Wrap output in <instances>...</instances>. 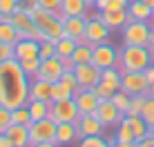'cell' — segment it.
Returning <instances> with one entry per match:
<instances>
[{
    "mask_svg": "<svg viewBox=\"0 0 154 147\" xmlns=\"http://www.w3.org/2000/svg\"><path fill=\"white\" fill-rule=\"evenodd\" d=\"M81 134H78V127L76 123H58L56 127V143L58 145H76Z\"/></svg>",
    "mask_w": 154,
    "mask_h": 147,
    "instance_id": "ac0fdd59",
    "label": "cell"
},
{
    "mask_svg": "<svg viewBox=\"0 0 154 147\" xmlns=\"http://www.w3.org/2000/svg\"><path fill=\"white\" fill-rule=\"evenodd\" d=\"M152 27H154V16H152Z\"/></svg>",
    "mask_w": 154,
    "mask_h": 147,
    "instance_id": "6f0895ef",
    "label": "cell"
},
{
    "mask_svg": "<svg viewBox=\"0 0 154 147\" xmlns=\"http://www.w3.org/2000/svg\"><path fill=\"white\" fill-rule=\"evenodd\" d=\"M11 58H14V45L2 43V40H0V65L7 62V60H11Z\"/></svg>",
    "mask_w": 154,
    "mask_h": 147,
    "instance_id": "ab89813d",
    "label": "cell"
},
{
    "mask_svg": "<svg viewBox=\"0 0 154 147\" xmlns=\"http://www.w3.org/2000/svg\"><path fill=\"white\" fill-rule=\"evenodd\" d=\"M76 127H78L81 138H85V136H103L105 134V125L96 118V114H81L78 120H76Z\"/></svg>",
    "mask_w": 154,
    "mask_h": 147,
    "instance_id": "4fadbf2b",
    "label": "cell"
},
{
    "mask_svg": "<svg viewBox=\"0 0 154 147\" xmlns=\"http://www.w3.org/2000/svg\"><path fill=\"white\" fill-rule=\"evenodd\" d=\"M63 74H65L63 60L54 56V58H40V67L34 78H40V80H47V82H58Z\"/></svg>",
    "mask_w": 154,
    "mask_h": 147,
    "instance_id": "30bf717a",
    "label": "cell"
},
{
    "mask_svg": "<svg viewBox=\"0 0 154 147\" xmlns=\"http://www.w3.org/2000/svg\"><path fill=\"white\" fill-rule=\"evenodd\" d=\"M98 18L112 31H116V29H123V25L130 20V16H127V9H105V11H98Z\"/></svg>",
    "mask_w": 154,
    "mask_h": 147,
    "instance_id": "e0dca14e",
    "label": "cell"
},
{
    "mask_svg": "<svg viewBox=\"0 0 154 147\" xmlns=\"http://www.w3.org/2000/svg\"><path fill=\"white\" fill-rule=\"evenodd\" d=\"M85 4H87L89 9H94V4H96V0H85Z\"/></svg>",
    "mask_w": 154,
    "mask_h": 147,
    "instance_id": "11a10c76",
    "label": "cell"
},
{
    "mask_svg": "<svg viewBox=\"0 0 154 147\" xmlns=\"http://www.w3.org/2000/svg\"><path fill=\"white\" fill-rule=\"evenodd\" d=\"M0 147H14V143H11V140H9V136L7 134H0Z\"/></svg>",
    "mask_w": 154,
    "mask_h": 147,
    "instance_id": "7dc6e473",
    "label": "cell"
},
{
    "mask_svg": "<svg viewBox=\"0 0 154 147\" xmlns=\"http://www.w3.org/2000/svg\"><path fill=\"white\" fill-rule=\"evenodd\" d=\"M74 74H76V80L81 85V89H94L100 82L103 69H98L94 62H87V65H76L74 67Z\"/></svg>",
    "mask_w": 154,
    "mask_h": 147,
    "instance_id": "8fae6325",
    "label": "cell"
},
{
    "mask_svg": "<svg viewBox=\"0 0 154 147\" xmlns=\"http://www.w3.org/2000/svg\"><path fill=\"white\" fill-rule=\"evenodd\" d=\"M0 134H2V129H0Z\"/></svg>",
    "mask_w": 154,
    "mask_h": 147,
    "instance_id": "680465c9",
    "label": "cell"
},
{
    "mask_svg": "<svg viewBox=\"0 0 154 147\" xmlns=\"http://www.w3.org/2000/svg\"><path fill=\"white\" fill-rule=\"evenodd\" d=\"M154 62V56L147 47H141V45H123L119 49V71H145Z\"/></svg>",
    "mask_w": 154,
    "mask_h": 147,
    "instance_id": "7a4b0ae2",
    "label": "cell"
},
{
    "mask_svg": "<svg viewBox=\"0 0 154 147\" xmlns=\"http://www.w3.org/2000/svg\"><path fill=\"white\" fill-rule=\"evenodd\" d=\"M58 82H60V87L65 89L69 96H74V94L81 89V85H78V80H76V74H74V69H72V71H65V74L60 76V80H58Z\"/></svg>",
    "mask_w": 154,
    "mask_h": 147,
    "instance_id": "f1b7e54d",
    "label": "cell"
},
{
    "mask_svg": "<svg viewBox=\"0 0 154 147\" xmlns=\"http://www.w3.org/2000/svg\"><path fill=\"white\" fill-rule=\"evenodd\" d=\"M92 47L94 45H76V49L72 54L74 65H87V62H92Z\"/></svg>",
    "mask_w": 154,
    "mask_h": 147,
    "instance_id": "83f0119b",
    "label": "cell"
},
{
    "mask_svg": "<svg viewBox=\"0 0 154 147\" xmlns=\"http://www.w3.org/2000/svg\"><path fill=\"white\" fill-rule=\"evenodd\" d=\"M29 147H60L56 143V140H47V143H34V145H29Z\"/></svg>",
    "mask_w": 154,
    "mask_h": 147,
    "instance_id": "c3c4849f",
    "label": "cell"
},
{
    "mask_svg": "<svg viewBox=\"0 0 154 147\" xmlns=\"http://www.w3.org/2000/svg\"><path fill=\"white\" fill-rule=\"evenodd\" d=\"M31 18H34V25L51 43H56L58 38H63V18H60V14L47 11V9H42V7H36V9H31Z\"/></svg>",
    "mask_w": 154,
    "mask_h": 147,
    "instance_id": "3957f363",
    "label": "cell"
},
{
    "mask_svg": "<svg viewBox=\"0 0 154 147\" xmlns=\"http://www.w3.org/2000/svg\"><path fill=\"white\" fill-rule=\"evenodd\" d=\"M38 56H40V58H54V56H56V45L51 43V40H45V43H40Z\"/></svg>",
    "mask_w": 154,
    "mask_h": 147,
    "instance_id": "f35d334b",
    "label": "cell"
},
{
    "mask_svg": "<svg viewBox=\"0 0 154 147\" xmlns=\"http://www.w3.org/2000/svg\"><path fill=\"white\" fill-rule=\"evenodd\" d=\"M40 51V43L34 38H20L18 43L14 45V58L16 60H29V58H40L38 56Z\"/></svg>",
    "mask_w": 154,
    "mask_h": 147,
    "instance_id": "5bb4252c",
    "label": "cell"
},
{
    "mask_svg": "<svg viewBox=\"0 0 154 147\" xmlns=\"http://www.w3.org/2000/svg\"><path fill=\"white\" fill-rule=\"evenodd\" d=\"M29 100H51V82L31 78L29 80Z\"/></svg>",
    "mask_w": 154,
    "mask_h": 147,
    "instance_id": "ffe728a7",
    "label": "cell"
},
{
    "mask_svg": "<svg viewBox=\"0 0 154 147\" xmlns=\"http://www.w3.org/2000/svg\"><path fill=\"white\" fill-rule=\"evenodd\" d=\"M20 67H23V71L27 74L29 78L36 76V71H38L40 67V58H29V60H20Z\"/></svg>",
    "mask_w": 154,
    "mask_h": 147,
    "instance_id": "8d00e7d4",
    "label": "cell"
},
{
    "mask_svg": "<svg viewBox=\"0 0 154 147\" xmlns=\"http://www.w3.org/2000/svg\"><path fill=\"white\" fill-rule=\"evenodd\" d=\"M145 76H147V80H150V82L154 80V62H152V65L145 69Z\"/></svg>",
    "mask_w": 154,
    "mask_h": 147,
    "instance_id": "f5cc1de1",
    "label": "cell"
},
{
    "mask_svg": "<svg viewBox=\"0 0 154 147\" xmlns=\"http://www.w3.org/2000/svg\"><path fill=\"white\" fill-rule=\"evenodd\" d=\"M141 2H145V4H150V7L154 9V0H141Z\"/></svg>",
    "mask_w": 154,
    "mask_h": 147,
    "instance_id": "9f6ffc18",
    "label": "cell"
},
{
    "mask_svg": "<svg viewBox=\"0 0 154 147\" xmlns=\"http://www.w3.org/2000/svg\"><path fill=\"white\" fill-rule=\"evenodd\" d=\"M94 114H96V118L105 125V127H116V125H119L121 120H123V116H125L123 112H119V109H116V105H114L112 100H109V98L100 100Z\"/></svg>",
    "mask_w": 154,
    "mask_h": 147,
    "instance_id": "7c38bea8",
    "label": "cell"
},
{
    "mask_svg": "<svg viewBox=\"0 0 154 147\" xmlns=\"http://www.w3.org/2000/svg\"><path fill=\"white\" fill-rule=\"evenodd\" d=\"M147 96H152V98H154V80L150 82V85H147Z\"/></svg>",
    "mask_w": 154,
    "mask_h": 147,
    "instance_id": "db71d44e",
    "label": "cell"
},
{
    "mask_svg": "<svg viewBox=\"0 0 154 147\" xmlns=\"http://www.w3.org/2000/svg\"><path fill=\"white\" fill-rule=\"evenodd\" d=\"M134 147H154V132H150L147 136H143L141 140H136Z\"/></svg>",
    "mask_w": 154,
    "mask_h": 147,
    "instance_id": "ee69618b",
    "label": "cell"
},
{
    "mask_svg": "<svg viewBox=\"0 0 154 147\" xmlns=\"http://www.w3.org/2000/svg\"><path fill=\"white\" fill-rule=\"evenodd\" d=\"M11 25L16 27V31L20 34V38H27L29 31L34 29V18H31V11L25 7H18L11 14Z\"/></svg>",
    "mask_w": 154,
    "mask_h": 147,
    "instance_id": "9a60e30c",
    "label": "cell"
},
{
    "mask_svg": "<svg viewBox=\"0 0 154 147\" xmlns=\"http://www.w3.org/2000/svg\"><path fill=\"white\" fill-rule=\"evenodd\" d=\"M130 98H132L130 94H125L123 89H119V92H114V94H112V98H109V100L116 105V109H119V112L127 114V109H130Z\"/></svg>",
    "mask_w": 154,
    "mask_h": 147,
    "instance_id": "d6a6232c",
    "label": "cell"
},
{
    "mask_svg": "<svg viewBox=\"0 0 154 147\" xmlns=\"http://www.w3.org/2000/svg\"><path fill=\"white\" fill-rule=\"evenodd\" d=\"M18 7H23V0H0V14L11 16Z\"/></svg>",
    "mask_w": 154,
    "mask_h": 147,
    "instance_id": "74e56055",
    "label": "cell"
},
{
    "mask_svg": "<svg viewBox=\"0 0 154 147\" xmlns=\"http://www.w3.org/2000/svg\"><path fill=\"white\" fill-rule=\"evenodd\" d=\"M127 16H130L132 20H143V22H150L152 16H154V9L150 4L141 2V0H130V4H127Z\"/></svg>",
    "mask_w": 154,
    "mask_h": 147,
    "instance_id": "44dd1931",
    "label": "cell"
},
{
    "mask_svg": "<svg viewBox=\"0 0 154 147\" xmlns=\"http://www.w3.org/2000/svg\"><path fill=\"white\" fill-rule=\"evenodd\" d=\"M145 100H147V94H136V96H132L130 98V109H127L125 116H141Z\"/></svg>",
    "mask_w": 154,
    "mask_h": 147,
    "instance_id": "1f68e13d",
    "label": "cell"
},
{
    "mask_svg": "<svg viewBox=\"0 0 154 147\" xmlns=\"http://www.w3.org/2000/svg\"><path fill=\"white\" fill-rule=\"evenodd\" d=\"M63 98H69V94L60 87V82H51V103L63 100Z\"/></svg>",
    "mask_w": 154,
    "mask_h": 147,
    "instance_id": "b9f144b4",
    "label": "cell"
},
{
    "mask_svg": "<svg viewBox=\"0 0 154 147\" xmlns=\"http://www.w3.org/2000/svg\"><path fill=\"white\" fill-rule=\"evenodd\" d=\"M27 109L31 114V120H42V118H49L51 112V100H29Z\"/></svg>",
    "mask_w": 154,
    "mask_h": 147,
    "instance_id": "d4e9b609",
    "label": "cell"
},
{
    "mask_svg": "<svg viewBox=\"0 0 154 147\" xmlns=\"http://www.w3.org/2000/svg\"><path fill=\"white\" fill-rule=\"evenodd\" d=\"M60 4H63V0H38V7L47 9V11H56V14L60 9Z\"/></svg>",
    "mask_w": 154,
    "mask_h": 147,
    "instance_id": "7bdbcfd3",
    "label": "cell"
},
{
    "mask_svg": "<svg viewBox=\"0 0 154 147\" xmlns=\"http://www.w3.org/2000/svg\"><path fill=\"white\" fill-rule=\"evenodd\" d=\"M107 2H109V0H96V4H94V9H96V11H103V9L107 7Z\"/></svg>",
    "mask_w": 154,
    "mask_h": 147,
    "instance_id": "816d5d0a",
    "label": "cell"
},
{
    "mask_svg": "<svg viewBox=\"0 0 154 147\" xmlns=\"http://www.w3.org/2000/svg\"><path fill=\"white\" fill-rule=\"evenodd\" d=\"M78 116H81V112H78V105H76V100H74V96L51 103L49 118L56 120V123H76Z\"/></svg>",
    "mask_w": 154,
    "mask_h": 147,
    "instance_id": "8992f818",
    "label": "cell"
},
{
    "mask_svg": "<svg viewBox=\"0 0 154 147\" xmlns=\"http://www.w3.org/2000/svg\"><path fill=\"white\" fill-rule=\"evenodd\" d=\"M11 123H18V125H29L31 123V114L27 109V105H20V107L11 109Z\"/></svg>",
    "mask_w": 154,
    "mask_h": 147,
    "instance_id": "e575fe53",
    "label": "cell"
},
{
    "mask_svg": "<svg viewBox=\"0 0 154 147\" xmlns=\"http://www.w3.org/2000/svg\"><path fill=\"white\" fill-rule=\"evenodd\" d=\"M76 147H109L107 136H85V138H78Z\"/></svg>",
    "mask_w": 154,
    "mask_h": 147,
    "instance_id": "836d02e7",
    "label": "cell"
},
{
    "mask_svg": "<svg viewBox=\"0 0 154 147\" xmlns=\"http://www.w3.org/2000/svg\"><path fill=\"white\" fill-rule=\"evenodd\" d=\"M141 118H143V120L147 123V127H152V129H154V98H152V96H147L145 105H143Z\"/></svg>",
    "mask_w": 154,
    "mask_h": 147,
    "instance_id": "d590c367",
    "label": "cell"
},
{
    "mask_svg": "<svg viewBox=\"0 0 154 147\" xmlns=\"http://www.w3.org/2000/svg\"><path fill=\"white\" fill-rule=\"evenodd\" d=\"M89 7L85 4V0H63L60 9H58V14H60V18H67V16H87Z\"/></svg>",
    "mask_w": 154,
    "mask_h": 147,
    "instance_id": "cb8c5ba5",
    "label": "cell"
},
{
    "mask_svg": "<svg viewBox=\"0 0 154 147\" xmlns=\"http://www.w3.org/2000/svg\"><path fill=\"white\" fill-rule=\"evenodd\" d=\"M60 60H63V67H65V71H72L74 67H76V65H74V60H72V58H60Z\"/></svg>",
    "mask_w": 154,
    "mask_h": 147,
    "instance_id": "681fc988",
    "label": "cell"
},
{
    "mask_svg": "<svg viewBox=\"0 0 154 147\" xmlns=\"http://www.w3.org/2000/svg\"><path fill=\"white\" fill-rule=\"evenodd\" d=\"M54 45H56V56H58V58H72L74 49H76V40L69 38V36L58 38Z\"/></svg>",
    "mask_w": 154,
    "mask_h": 147,
    "instance_id": "4316f807",
    "label": "cell"
},
{
    "mask_svg": "<svg viewBox=\"0 0 154 147\" xmlns=\"http://www.w3.org/2000/svg\"><path fill=\"white\" fill-rule=\"evenodd\" d=\"M74 100L78 105V112L81 114H94L100 103V98L94 94V89H78L74 94Z\"/></svg>",
    "mask_w": 154,
    "mask_h": 147,
    "instance_id": "2e32d148",
    "label": "cell"
},
{
    "mask_svg": "<svg viewBox=\"0 0 154 147\" xmlns=\"http://www.w3.org/2000/svg\"><path fill=\"white\" fill-rule=\"evenodd\" d=\"M123 120H125L127 125H130V129H132V134H134V138H136V140H141L143 136H147L150 132H154L152 127H147V123H145V120H143L141 116H125Z\"/></svg>",
    "mask_w": 154,
    "mask_h": 147,
    "instance_id": "484cf974",
    "label": "cell"
},
{
    "mask_svg": "<svg viewBox=\"0 0 154 147\" xmlns=\"http://www.w3.org/2000/svg\"><path fill=\"white\" fill-rule=\"evenodd\" d=\"M107 143H109V147H134V143H119V140L114 138V136H107Z\"/></svg>",
    "mask_w": 154,
    "mask_h": 147,
    "instance_id": "bcb514c9",
    "label": "cell"
},
{
    "mask_svg": "<svg viewBox=\"0 0 154 147\" xmlns=\"http://www.w3.org/2000/svg\"><path fill=\"white\" fill-rule=\"evenodd\" d=\"M147 80L145 71H123L121 74V89L130 96H136V94H147Z\"/></svg>",
    "mask_w": 154,
    "mask_h": 147,
    "instance_id": "9c48e42d",
    "label": "cell"
},
{
    "mask_svg": "<svg viewBox=\"0 0 154 147\" xmlns=\"http://www.w3.org/2000/svg\"><path fill=\"white\" fill-rule=\"evenodd\" d=\"M56 127L58 123L51 118L42 120H31L29 123V140L34 143H47V140H56Z\"/></svg>",
    "mask_w": 154,
    "mask_h": 147,
    "instance_id": "ba28073f",
    "label": "cell"
},
{
    "mask_svg": "<svg viewBox=\"0 0 154 147\" xmlns=\"http://www.w3.org/2000/svg\"><path fill=\"white\" fill-rule=\"evenodd\" d=\"M125 118V116H123ZM114 138L119 140V143H134V134H132V129H130V125L125 123V120H121L119 125H116V132H114Z\"/></svg>",
    "mask_w": 154,
    "mask_h": 147,
    "instance_id": "4dcf8cb0",
    "label": "cell"
},
{
    "mask_svg": "<svg viewBox=\"0 0 154 147\" xmlns=\"http://www.w3.org/2000/svg\"><path fill=\"white\" fill-rule=\"evenodd\" d=\"M127 4H130V0H109L105 9H127ZM105 9H103V11H105Z\"/></svg>",
    "mask_w": 154,
    "mask_h": 147,
    "instance_id": "f6af8a7d",
    "label": "cell"
},
{
    "mask_svg": "<svg viewBox=\"0 0 154 147\" xmlns=\"http://www.w3.org/2000/svg\"><path fill=\"white\" fill-rule=\"evenodd\" d=\"M92 62L98 67V69H109V67H116L119 62V49L109 43H98L92 47Z\"/></svg>",
    "mask_w": 154,
    "mask_h": 147,
    "instance_id": "52a82bcc",
    "label": "cell"
},
{
    "mask_svg": "<svg viewBox=\"0 0 154 147\" xmlns=\"http://www.w3.org/2000/svg\"><path fill=\"white\" fill-rule=\"evenodd\" d=\"M150 22H143V20H127L121 29V38H123V45H141L147 47V38H150Z\"/></svg>",
    "mask_w": 154,
    "mask_h": 147,
    "instance_id": "277c9868",
    "label": "cell"
},
{
    "mask_svg": "<svg viewBox=\"0 0 154 147\" xmlns=\"http://www.w3.org/2000/svg\"><path fill=\"white\" fill-rule=\"evenodd\" d=\"M0 40L9 45H16L20 40V34L16 31V27L11 22H0Z\"/></svg>",
    "mask_w": 154,
    "mask_h": 147,
    "instance_id": "f546056e",
    "label": "cell"
},
{
    "mask_svg": "<svg viewBox=\"0 0 154 147\" xmlns=\"http://www.w3.org/2000/svg\"><path fill=\"white\" fill-rule=\"evenodd\" d=\"M5 134L9 136V140L14 143V147H29L31 140H29V125H18V123H11Z\"/></svg>",
    "mask_w": 154,
    "mask_h": 147,
    "instance_id": "d6986e66",
    "label": "cell"
},
{
    "mask_svg": "<svg viewBox=\"0 0 154 147\" xmlns=\"http://www.w3.org/2000/svg\"><path fill=\"white\" fill-rule=\"evenodd\" d=\"M100 87L105 89V92L114 94L121 89V71L119 67H109V69H103V74H100Z\"/></svg>",
    "mask_w": 154,
    "mask_h": 147,
    "instance_id": "603a6c76",
    "label": "cell"
},
{
    "mask_svg": "<svg viewBox=\"0 0 154 147\" xmlns=\"http://www.w3.org/2000/svg\"><path fill=\"white\" fill-rule=\"evenodd\" d=\"M9 125H11V109L5 107V105H0V129H7Z\"/></svg>",
    "mask_w": 154,
    "mask_h": 147,
    "instance_id": "60d3db41",
    "label": "cell"
},
{
    "mask_svg": "<svg viewBox=\"0 0 154 147\" xmlns=\"http://www.w3.org/2000/svg\"><path fill=\"white\" fill-rule=\"evenodd\" d=\"M109 34L112 29L98 18V11L94 14H87L85 16V36L92 45H98V43H107L109 40Z\"/></svg>",
    "mask_w": 154,
    "mask_h": 147,
    "instance_id": "5b68a950",
    "label": "cell"
},
{
    "mask_svg": "<svg viewBox=\"0 0 154 147\" xmlns=\"http://www.w3.org/2000/svg\"><path fill=\"white\" fill-rule=\"evenodd\" d=\"M29 80L20 62L11 58L0 65V105L16 109L29 103Z\"/></svg>",
    "mask_w": 154,
    "mask_h": 147,
    "instance_id": "6da1fadb",
    "label": "cell"
},
{
    "mask_svg": "<svg viewBox=\"0 0 154 147\" xmlns=\"http://www.w3.org/2000/svg\"><path fill=\"white\" fill-rule=\"evenodd\" d=\"M147 49L152 51V56H154V27L150 29V38H147Z\"/></svg>",
    "mask_w": 154,
    "mask_h": 147,
    "instance_id": "f907efd6",
    "label": "cell"
},
{
    "mask_svg": "<svg viewBox=\"0 0 154 147\" xmlns=\"http://www.w3.org/2000/svg\"><path fill=\"white\" fill-rule=\"evenodd\" d=\"M81 34H85V16H67V18H63V36L78 38Z\"/></svg>",
    "mask_w": 154,
    "mask_h": 147,
    "instance_id": "7402d4cb",
    "label": "cell"
}]
</instances>
